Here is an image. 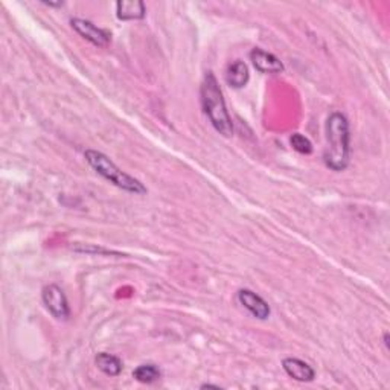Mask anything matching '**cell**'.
Segmentation results:
<instances>
[{"label":"cell","instance_id":"1","mask_svg":"<svg viewBox=\"0 0 390 390\" xmlns=\"http://www.w3.org/2000/svg\"><path fill=\"white\" fill-rule=\"evenodd\" d=\"M327 150L323 154L325 165L332 171H345L351 162V133L349 122L338 111L331 113L327 119Z\"/></svg>","mask_w":390,"mask_h":390},{"label":"cell","instance_id":"2","mask_svg":"<svg viewBox=\"0 0 390 390\" xmlns=\"http://www.w3.org/2000/svg\"><path fill=\"white\" fill-rule=\"evenodd\" d=\"M200 101L203 111L206 113L217 133L231 137L233 134V124L226 107L223 92L212 72H208L205 78H203L200 87Z\"/></svg>","mask_w":390,"mask_h":390},{"label":"cell","instance_id":"3","mask_svg":"<svg viewBox=\"0 0 390 390\" xmlns=\"http://www.w3.org/2000/svg\"><path fill=\"white\" fill-rule=\"evenodd\" d=\"M84 157L87 160V164L91 165L98 174L104 177L107 182L118 186V188H120L122 191L134 195L146 194V188L143 186V183H141L133 176L124 173V171L118 168L115 162H113L109 156H105L104 153L96 150H87L84 153Z\"/></svg>","mask_w":390,"mask_h":390},{"label":"cell","instance_id":"4","mask_svg":"<svg viewBox=\"0 0 390 390\" xmlns=\"http://www.w3.org/2000/svg\"><path fill=\"white\" fill-rule=\"evenodd\" d=\"M42 299H43L45 306L47 308V311L51 313L55 319H58V320L69 319L70 308H69L68 297L58 286H55V283L46 286L42 291Z\"/></svg>","mask_w":390,"mask_h":390},{"label":"cell","instance_id":"5","mask_svg":"<svg viewBox=\"0 0 390 390\" xmlns=\"http://www.w3.org/2000/svg\"><path fill=\"white\" fill-rule=\"evenodd\" d=\"M70 24L81 37L86 38L87 42H91L92 45H95L98 47H107L110 45V38H111L110 32L98 28L96 24H93L92 22L75 17L70 20Z\"/></svg>","mask_w":390,"mask_h":390},{"label":"cell","instance_id":"6","mask_svg":"<svg viewBox=\"0 0 390 390\" xmlns=\"http://www.w3.org/2000/svg\"><path fill=\"white\" fill-rule=\"evenodd\" d=\"M238 300L251 315H255L259 320H265L268 319V315H270V305H268L261 296H258L255 291L240 290Z\"/></svg>","mask_w":390,"mask_h":390},{"label":"cell","instance_id":"7","mask_svg":"<svg viewBox=\"0 0 390 390\" xmlns=\"http://www.w3.org/2000/svg\"><path fill=\"white\" fill-rule=\"evenodd\" d=\"M250 60L254 63V66L258 72L261 73H281L283 72V64L282 61L278 58V56L265 52L263 49H254L250 52Z\"/></svg>","mask_w":390,"mask_h":390},{"label":"cell","instance_id":"8","mask_svg":"<svg viewBox=\"0 0 390 390\" xmlns=\"http://www.w3.org/2000/svg\"><path fill=\"white\" fill-rule=\"evenodd\" d=\"M282 368L287 372L288 377H291L296 381H300V383H310V381L315 378V370L304 360L288 357V359H283Z\"/></svg>","mask_w":390,"mask_h":390},{"label":"cell","instance_id":"9","mask_svg":"<svg viewBox=\"0 0 390 390\" xmlns=\"http://www.w3.org/2000/svg\"><path fill=\"white\" fill-rule=\"evenodd\" d=\"M145 14L146 8L141 0H120L116 3V15L119 20H142Z\"/></svg>","mask_w":390,"mask_h":390},{"label":"cell","instance_id":"10","mask_svg":"<svg viewBox=\"0 0 390 390\" xmlns=\"http://www.w3.org/2000/svg\"><path fill=\"white\" fill-rule=\"evenodd\" d=\"M249 79H250L249 68L244 61H240V60L235 61L226 70L227 84L233 88H242L244 86H247Z\"/></svg>","mask_w":390,"mask_h":390},{"label":"cell","instance_id":"11","mask_svg":"<svg viewBox=\"0 0 390 390\" xmlns=\"http://www.w3.org/2000/svg\"><path fill=\"white\" fill-rule=\"evenodd\" d=\"M95 363H96V368L109 377H118L122 372V361L116 355L101 352L96 355Z\"/></svg>","mask_w":390,"mask_h":390},{"label":"cell","instance_id":"12","mask_svg":"<svg viewBox=\"0 0 390 390\" xmlns=\"http://www.w3.org/2000/svg\"><path fill=\"white\" fill-rule=\"evenodd\" d=\"M162 377V372L156 364H141L137 366L133 372V378L143 384H153L159 381Z\"/></svg>","mask_w":390,"mask_h":390},{"label":"cell","instance_id":"13","mask_svg":"<svg viewBox=\"0 0 390 390\" xmlns=\"http://www.w3.org/2000/svg\"><path fill=\"white\" fill-rule=\"evenodd\" d=\"M290 143L292 150H296L300 154H311L313 153V143L311 141L300 133H295L290 137Z\"/></svg>","mask_w":390,"mask_h":390}]
</instances>
